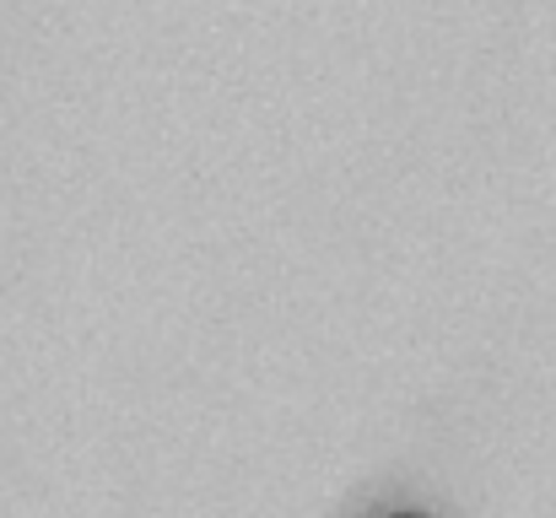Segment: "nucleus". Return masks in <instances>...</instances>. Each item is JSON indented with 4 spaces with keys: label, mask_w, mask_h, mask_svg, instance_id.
I'll use <instances>...</instances> for the list:
<instances>
[{
    "label": "nucleus",
    "mask_w": 556,
    "mask_h": 518,
    "mask_svg": "<svg viewBox=\"0 0 556 518\" xmlns=\"http://www.w3.org/2000/svg\"><path fill=\"white\" fill-rule=\"evenodd\" d=\"M389 518H421V514H389Z\"/></svg>",
    "instance_id": "f257e3e1"
}]
</instances>
